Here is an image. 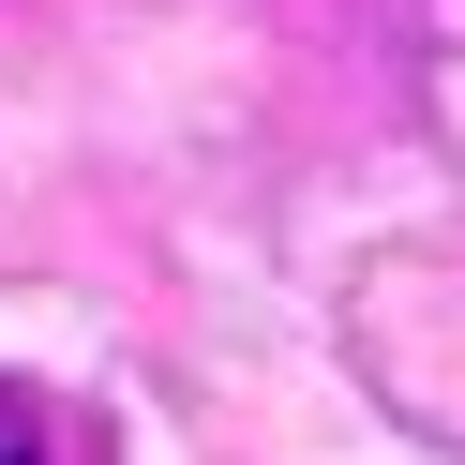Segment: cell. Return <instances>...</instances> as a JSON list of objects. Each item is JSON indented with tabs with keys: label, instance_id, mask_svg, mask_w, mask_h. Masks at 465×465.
Segmentation results:
<instances>
[{
	"label": "cell",
	"instance_id": "1",
	"mask_svg": "<svg viewBox=\"0 0 465 465\" xmlns=\"http://www.w3.org/2000/svg\"><path fill=\"white\" fill-rule=\"evenodd\" d=\"M0 465H61V435H45V405L0 375Z\"/></svg>",
	"mask_w": 465,
	"mask_h": 465
}]
</instances>
